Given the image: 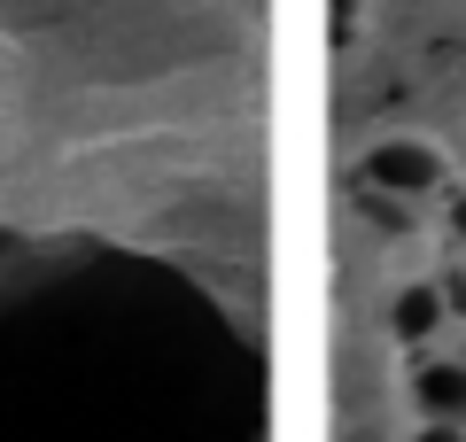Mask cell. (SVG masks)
<instances>
[{"instance_id":"cell-2","label":"cell","mask_w":466,"mask_h":442,"mask_svg":"<svg viewBox=\"0 0 466 442\" xmlns=\"http://www.w3.org/2000/svg\"><path fill=\"white\" fill-rule=\"evenodd\" d=\"M412 404L428 419H459L466 427V365L459 357H420L412 365Z\"/></svg>"},{"instance_id":"cell-6","label":"cell","mask_w":466,"mask_h":442,"mask_svg":"<svg viewBox=\"0 0 466 442\" xmlns=\"http://www.w3.org/2000/svg\"><path fill=\"white\" fill-rule=\"evenodd\" d=\"M451 233H459V248H466V195H451Z\"/></svg>"},{"instance_id":"cell-5","label":"cell","mask_w":466,"mask_h":442,"mask_svg":"<svg viewBox=\"0 0 466 442\" xmlns=\"http://www.w3.org/2000/svg\"><path fill=\"white\" fill-rule=\"evenodd\" d=\"M412 442H466V427H459V419H428Z\"/></svg>"},{"instance_id":"cell-1","label":"cell","mask_w":466,"mask_h":442,"mask_svg":"<svg viewBox=\"0 0 466 442\" xmlns=\"http://www.w3.org/2000/svg\"><path fill=\"white\" fill-rule=\"evenodd\" d=\"M366 186L373 195H397V202L428 195V186H443V147L435 140H381V147H366Z\"/></svg>"},{"instance_id":"cell-3","label":"cell","mask_w":466,"mask_h":442,"mask_svg":"<svg viewBox=\"0 0 466 442\" xmlns=\"http://www.w3.org/2000/svg\"><path fill=\"white\" fill-rule=\"evenodd\" d=\"M443 326V287H428V279H412V287H397V303H389V334L397 342H428V334Z\"/></svg>"},{"instance_id":"cell-4","label":"cell","mask_w":466,"mask_h":442,"mask_svg":"<svg viewBox=\"0 0 466 442\" xmlns=\"http://www.w3.org/2000/svg\"><path fill=\"white\" fill-rule=\"evenodd\" d=\"M435 287H443V311H459V318H466V272H443Z\"/></svg>"}]
</instances>
